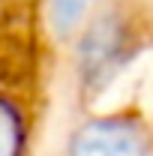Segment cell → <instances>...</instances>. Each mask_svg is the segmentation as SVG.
Returning a JSON list of instances; mask_svg holds the SVG:
<instances>
[{
    "label": "cell",
    "instance_id": "277c9868",
    "mask_svg": "<svg viewBox=\"0 0 153 156\" xmlns=\"http://www.w3.org/2000/svg\"><path fill=\"white\" fill-rule=\"evenodd\" d=\"M90 0H51V24L60 36L72 33L78 27V21L84 18Z\"/></svg>",
    "mask_w": 153,
    "mask_h": 156
},
{
    "label": "cell",
    "instance_id": "7a4b0ae2",
    "mask_svg": "<svg viewBox=\"0 0 153 156\" xmlns=\"http://www.w3.org/2000/svg\"><path fill=\"white\" fill-rule=\"evenodd\" d=\"M123 48V27L114 15H102L96 18L87 33L81 39V48H78V60H81V72L87 84H96L99 78L105 75L111 66H114L117 54Z\"/></svg>",
    "mask_w": 153,
    "mask_h": 156
},
{
    "label": "cell",
    "instance_id": "6da1fadb",
    "mask_svg": "<svg viewBox=\"0 0 153 156\" xmlns=\"http://www.w3.org/2000/svg\"><path fill=\"white\" fill-rule=\"evenodd\" d=\"M66 156H147V135L132 117H90L69 138Z\"/></svg>",
    "mask_w": 153,
    "mask_h": 156
},
{
    "label": "cell",
    "instance_id": "3957f363",
    "mask_svg": "<svg viewBox=\"0 0 153 156\" xmlns=\"http://www.w3.org/2000/svg\"><path fill=\"white\" fill-rule=\"evenodd\" d=\"M24 150V117L18 105L0 93V156H21Z\"/></svg>",
    "mask_w": 153,
    "mask_h": 156
}]
</instances>
